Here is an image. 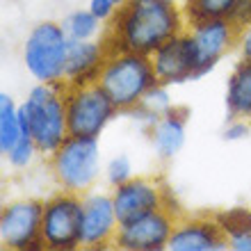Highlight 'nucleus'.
I'll return each instance as SVG.
<instances>
[{"label":"nucleus","instance_id":"obj_2","mask_svg":"<svg viewBox=\"0 0 251 251\" xmlns=\"http://www.w3.org/2000/svg\"><path fill=\"white\" fill-rule=\"evenodd\" d=\"M96 82L119 112H132L139 107L146 94L158 85V78L149 55L110 48Z\"/></svg>","mask_w":251,"mask_h":251},{"label":"nucleus","instance_id":"obj_19","mask_svg":"<svg viewBox=\"0 0 251 251\" xmlns=\"http://www.w3.org/2000/svg\"><path fill=\"white\" fill-rule=\"evenodd\" d=\"M217 222L226 235L228 249L251 251V210H247V208H233V210L219 212Z\"/></svg>","mask_w":251,"mask_h":251},{"label":"nucleus","instance_id":"obj_5","mask_svg":"<svg viewBox=\"0 0 251 251\" xmlns=\"http://www.w3.org/2000/svg\"><path fill=\"white\" fill-rule=\"evenodd\" d=\"M69 44L64 27L57 21H41L23 41V64L37 82H64Z\"/></svg>","mask_w":251,"mask_h":251},{"label":"nucleus","instance_id":"obj_9","mask_svg":"<svg viewBox=\"0 0 251 251\" xmlns=\"http://www.w3.org/2000/svg\"><path fill=\"white\" fill-rule=\"evenodd\" d=\"M41 210L44 201L19 199L0 212V245L9 251L44 249L41 245Z\"/></svg>","mask_w":251,"mask_h":251},{"label":"nucleus","instance_id":"obj_27","mask_svg":"<svg viewBox=\"0 0 251 251\" xmlns=\"http://www.w3.org/2000/svg\"><path fill=\"white\" fill-rule=\"evenodd\" d=\"M238 53H240V60H251V23L245 27H240Z\"/></svg>","mask_w":251,"mask_h":251},{"label":"nucleus","instance_id":"obj_18","mask_svg":"<svg viewBox=\"0 0 251 251\" xmlns=\"http://www.w3.org/2000/svg\"><path fill=\"white\" fill-rule=\"evenodd\" d=\"M23 132H30L25 114H23L21 105L14 103L9 94L2 92L0 94V153L5 155L23 137Z\"/></svg>","mask_w":251,"mask_h":251},{"label":"nucleus","instance_id":"obj_23","mask_svg":"<svg viewBox=\"0 0 251 251\" xmlns=\"http://www.w3.org/2000/svg\"><path fill=\"white\" fill-rule=\"evenodd\" d=\"M37 155H41V153H39V149H37V144H34L32 135H30V132H23V137L9 149L2 158H5L7 165L14 167V169H27V167L34 162Z\"/></svg>","mask_w":251,"mask_h":251},{"label":"nucleus","instance_id":"obj_22","mask_svg":"<svg viewBox=\"0 0 251 251\" xmlns=\"http://www.w3.org/2000/svg\"><path fill=\"white\" fill-rule=\"evenodd\" d=\"M172 107H174V103H172V96H169V87L158 82V85L153 87L151 92L142 99V103H139L137 110H132V114H137L146 126H151L158 117H162L165 112H169Z\"/></svg>","mask_w":251,"mask_h":251},{"label":"nucleus","instance_id":"obj_14","mask_svg":"<svg viewBox=\"0 0 251 251\" xmlns=\"http://www.w3.org/2000/svg\"><path fill=\"white\" fill-rule=\"evenodd\" d=\"M228 249L226 235L217 217L176 219L167 251H224Z\"/></svg>","mask_w":251,"mask_h":251},{"label":"nucleus","instance_id":"obj_1","mask_svg":"<svg viewBox=\"0 0 251 251\" xmlns=\"http://www.w3.org/2000/svg\"><path fill=\"white\" fill-rule=\"evenodd\" d=\"M187 27L183 5L169 0H130L107 27V46L151 55L165 41L180 34Z\"/></svg>","mask_w":251,"mask_h":251},{"label":"nucleus","instance_id":"obj_20","mask_svg":"<svg viewBox=\"0 0 251 251\" xmlns=\"http://www.w3.org/2000/svg\"><path fill=\"white\" fill-rule=\"evenodd\" d=\"M103 21H99L89 9H75L62 21L66 37L71 41H87V39H99V34L103 32Z\"/></svg>","mask_w":251,"mask_h":251},{"label":"nucleus","instance_id":"obj_12","mask_svg":"<svg viewBox=\"0 0 251 251\" xmlns=\"http://www.w3.org/2000/svg\"><path fill=\"white\" fill-rule=\"evenodd\" d=\"M119 228V217L114 210L112 194L89 190L82 194V226H80V247L82 249H103L114 245Z\"/></svg>","mask_w":251,"mask_h":251},{"label":"nucleus","instance_id":"obj_15","mask_svg":"<svg viewBox=\"0 0 251 251\" xmlns=\"http://www.w3.org/2000/svg\"><path fill=\"white\" fill-rule=\"evenodd\" d=\"M110 46L105 39H87V41H71L69 44V57H66L64 85H87L96 82L99 71L105 62Z\"/></svg>","mask_w":251,"mask_h":251},{"label":"nucleus","instance_id":"obj_25","mask_svg":"<svg viewBox=\"0 0 251 251\" xmlns=\"http://www.w3.org/2000/svg\"><path fill=\"white\" fill-rule=\"evenodd\" d=\"M87 9L99 21H103V23H110V21L117 16V12H119V7H117L114 0H89V2H87Z\"/></svg>","mask_w":251,"mask_h":251},{"label":"nucleus","instance_id":"obj_10","mask_svg":"<svg viewBox=\"0 0 251 251\" xmlns=\"http://www.w3.org/2000/svg\"><path fill=\"white\" fill-rule=\"evenodd\" d=\"M172 208H160L144 217L119 224L114 235V247L121 251H165L176 226Z\"/></svg>","mask_w":251,"mask_h":251},{"label":"nucleus","instance_id":"obj_6","mask_svg":"<svg viewBox=\"0 0 251 251\" xmlns=\"http://www.w3.org/2000/svg\"><path fill=\"white\" fill-rule=\"evenodd\" d=\"M119 114L99 82L66 87V126L69 137L99 139L107 124Z\"/></svg>","mask_w":251,"mask_h":251},{"label":"nucleus","instance_id":"obj_3","mask_svg":"<svg viewBox=\"0 0 251 251\" xmlns=\"http://www.w3.org/2000/svg\"><path fill=\"white\" fill-rule=\"evenodd\" d=\"M27 128L44 158H50L69 137L66 126V85L37 82L21 103Z\"/></svg>","mask_w":251,"mask_h":251},{"label":"nucleus","instance_id":"obj_24","mask_svg":"<svg viewBox=\"0 0 251 251\" xmlns=\"http://www.w3.org/2000/svg\"><path fill=\"white\" fill-rule=\"evenodd\" d=\"M103 176H105L107 185L110 187H117L121 185V183H126V180H130L135 174H132V162L128 155H114V158L107 160L105 169H103Z\"/></svg>","mask_w":251,"mask_h":251},{"label":"nucleus","instance_id":"obj_13","mask_svg":"<svg viewBox=\"0 0 251 251\" xmlns=\"http://www.w3.org/2000/svg\"><path fill=\"white\" fill-rule=\"evenodd\" d=\"M149 57H151L153 71H155V78H158L160 85L174 87L199 80L197 55H194V46H192L187 30H183L180 34L165 41Z\"/></svg>","mask_w":251,"mask_h":251},{"label":"nucleus","instance_id":"obj_7","mask_svg":"<svg viewBox=\"0 0 251 251\" xmlns=\"http://www.w3.org/2000/svg\"><path fill=\"white\" fill-rule=\"evenodd\" d=\"M82 194L60 190L44 201L41 245L50 251H73L80 247Z\"/></svg>","mask_w":251,"mask_h":251},{"label":"nucleus","instance_id":"obj_16","mask_svg":"<svg viewBox=\"0 0 251 251\" xmlns=\"http://www.w3.org/2000/svg\"><path fill=\"white\" fill-rule=\"evenodd\" d=\"M185 137H187V112L178 110V107H172L169 112H165L149 126L151 146L155 155H158V160H162V162L174 160L183 151Z\"/></svg>","mask_w":251,"mask_h":251},{"label":"nucleus","instance_id":"obj_11","mask_svg":"<svg viewBox=\"0 0 251 251\" xmlns=\"http://www.w3.org/2000/svg\"><path fill=\"white\" fill-rule=\"evenodd\" d=\"M110 194H112L119 224H128L132 219L144 217L160 208H169L167 187L160 185V180L151 176H132L130 180L112 187Z\"/></svg>","mask_w":251,"mask_h":251},{"label":"nucleus","instance_id":"obj_26","mask_svg":"<svg viewBox=\"0 0 251 251\" xmlns=\"http://www.w3.org/2000/svg\"><path fill=\"white\" fill-rule=\"evenodd\" d=\"M249 132H251V121H247V119L228 117V124L224 126V139L226 142H240V139L249 137Z\"/></svg>","mask_w":251,"mask_h":251},{"label":"nucleus","instance_id":"obj_4","mask_svg":"<svg viewBox=\"0 0 251 251\" xmlns=\"http://www.w3.org/2000/svg\"><path fill=\"white\" fill-rule=\"evenodd\" d=\"M48 169L60 190L85 194L94 190L100 167L99 139L92 137H66V142L48 158Z\"/></svg>","mask_w":251,"mask_h":251},{"label":"nucleus","instance_id":"obj_28","mask_svg":"<svg viewBox=\"0 0 251 251\" xmlns=\"http://www.w3.org/2000/svg\"><path fill=\"white\" fill-rule=\"evenodd\" d=\"M114 2H117V7H124V5H128L130 0H114Z\"/></svg>","mask_w":251,"mask_h":251},{"label":"nucleus","instance_id":"obj_29","mask_svg":"<svg viewBox=\"0 0 251 251\" xmlns=\"http://www.w3.org/2000/svg\"><path fill=\"white\" fill-rule=\"evenodd\" d=\"M169 2H178V5H183V2H185V0H169Z\"/></svg>","mask_w":251,"mask_h":251},{"label":"nucleus","instance_id":"obj_17","mask_svg":"<svg viewBox=\"0 0 251 251\" xmlns=\"http://www.w3.org/2000/svg\"><path fill=\"white\" fill-rule=\"evenodd\" d=\"M226 112L251 121V60L238 62L226 82Z\"/></svg>","mask_w":251,"mask_h":251},{"label":"nucleus","instance_id":"obj_21","mask_svg":"<svg viewBox=\"0 0 251 251\" xmlns=\"http://www.w3.org/2000/svg\"><path fill=\"white\" fill-rule=\"evenodd\" d=\"M238 5L240 0H185L183 9H185L187 23H192L203 19H231Z\"/></svg>","mask_w":251,"mask_h":251},{"label":"nucleus","instance_id":"obj_8","mask_svg":"<svg viewBox=\"0 0 251 251\" xmlns=\"http://www.w3.org/2000/svg\"><path fill=\"white\" fill-rule=\"evenodd\" d=\"M185 30L194 46V55H197L199 78L208 75L233 48H238L240 27L231 19L192 21L187 23Z\"/></svg>","mask_w":251,"mask_h":251}]
</instances>
